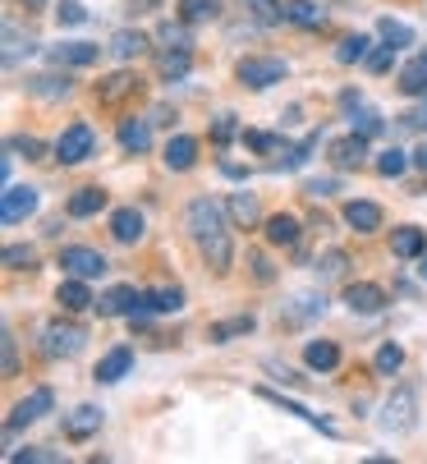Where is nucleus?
Wrapping results in <instances>:
<instances>
[{"label": "nucleus", "instance_id": "obj_1", "mask_svg": "<svg viewBox=\"0 0 427 464\" xmlns=\"http://www.w3.org/2000/svg\"><path fill=\"white\" fill-rule=\"evenodd\" d=\"M184 230L193 239V248L202 253V262L217 276H226L235 267V235H230V221L221 217V208L211 198H193L184 208Z\"/></svg>", "mask_w": 427, "mask_h": 464}, {"label": "nucleus", "instance_id": "obj_2", "mask_svg": "<svg viewBox=\"0 0 427 464\" xmlns=\"http://www.w3.org/2000/svg\"><path fill=\"white\" fill-rule=\"evenodd\" d=\"M382 432H391V437H404V432H413L418 428V391L413 386H395L391 391V401L382 405Z\"/></svg>", "mask_w": 427, "mask_h": 464}, {"label": "nucleus", "instance_id": "obj_3", "mask_svg": "<svg viewBox=\"0 0 427 464\" xmlns=\"http://www.w3.org/2000/svg\"><path fill=\"white\" fill-rule=\"evenodd\" d=\"M285 74V60H276V55H244L239 64H235V79L244 83V88H253V92H262V88H276Z\"/></svg>", "mask_w": 427, "mask_h": 464}, {"label": "nucleus", "instance_id": "obj_4", "mask_svg": "<svg viewBox=\"0 0 427 464\" xmlns=\"http://www.w3.org/2000/svg\"><path fill=\"white\" fill-rule=\"evenodd\" d=\"M83 341H88V331L79 322H51L42 331V354L46 359H69V354L83 350Z\"/></svg>", "mask_w": 427, "mask_h": 464}, {"label": "nucleus", "instance_id": "obj_5", "mask_svg": "<svg viewBox=\"0 0 427 464\" xmlns=\"http://www.w3.org/2000/svg\"><path fill=\"white\" fill-rule=\"evenodd\" d=\"M92 148H97V134H92V124H69L64 134H60V143H55V157L64 161V166H79V161H88L92 157Z\"/></svg>", "mask_w": 427, "mask_h": 464}, {"label": "nucleus", "instance_id": "obj_6", "mask_svg": "<svg viewBox=\"0 0 427 464\" xmlns=\"http://www.w3.org/2000/svg\"><path fill=\"white\" fill-rule=\"evenodd\" d=\"M37 188L33 184H5V193H0V221L5 226H19V221H28L33 212H37Z\"/></svg>", "mask_w": 427, "mask_h": 464}, {"label": "nucleus", "instance_id": "obj_7", "mask_svg": "<svg viewBox=\"0 0 427 464\" xmlns=\"http://www.w3.org/2000/svg\"><path fill=\"white\" fill-rule=\"evenodd\" d=\"M51 405H55V395H51V386H37L28 401H19L15 410H10V419H5V432L15 437L19 428H28V423H37L42 414H51Z\"/></svg>", "mask_w": 427, "mask_h": 464}, {"label": "nucleus", "instance_id": "obj_8", "mask_svg": "<svg viewBox=\"0 0 427 464\" xmlns=\"http://www.w3.org/2000/svg\"><path fill=\"white\" fill-rule=\"evenodd\" d=\"M60 267H64L69 276L97 281V276L106 272V257H102L97 248H83V244H74V248H64V253H60Z\"/></svg>", "mask_w": 427, "mask_h": 464}, {"label": "nucleus", "instance_id": "obj_9", "mask_svg": "<svg viewBox=\"0 0 427 464\" xmlns=\"http://www.w3.org/2000/svg\"><path fill=\"white\" fill-rule=\"evenodd\" d=\"M138 92H142V79L129 74V70H120V74H111V79L97 83V102L102 106H120L124 97H138Z\"/></svg>", "mask_w": 427, "mask_h": 464}, {"label": "nucleus", "instance_id": "obj_10", "mask_svg": "<svg viewBox=\"0 0 427 464\" xmlns=\"http://www.w3.org/2000/svg\"><path fill=\"white\" fill-rule=\"evenodd\" d=\"M97 55H102V46H92V42H60V46H51V51H46V60H51V64H69V70L97 64Z\"/></svg>", "mask_w": 427, "mask_h": 464}, {"label": "nucleus", "instance_id": "obj_11", "mask_svg": "<svg viewBox=\"0 0 427 464\" xmlns=\"http://www.w3.org/2000/svg\"><path fill=\"white\" fill-rule=\"evenodd\" d=\"M345 304H349V313L373 317V313L386 308V290H382V285H368V281H354V285L345 290Z\"/></svg>", "mask_w": 427, "mask_h": 464}, {"label": "nucleus", "instance_id": "obj_12", "mask_svg": "<svg viewBox=\"0 0 427 464\" xmlns=\"http://www.w3.org/2000/svg\"><path fill=\"white\" fill-rule=\"evenodd\" d=\"M364 157H368V134H359V129H354L349 139L331 143V161H335L340 170H359V166H364Z\"/></svg>", "mask_w": 427, "mask_h": 464}, {"label": "nucleus", "instance_id": "obj_13", "mask_svg": "<svg viewBox=\"0 0 427 464\" xmlns=\"http://www.w3.org/2000/svg\"><path fill=\"white\" fill-rule=\"evenodd\" d=\"M97 428H102V410H97V405H79L74 414L64 419V437H69V441H88Z\"/></svg>", "mask_w": 427, "mask_h": 464}, {"label": "nucleus", "instance_id": "obj_14", "mask_svg": "<svg viewBox=\"0 0 427 464\" xmlns=\"http://www.w3.org/2000/svg\"><path fill=\"white\" fill-rule=\"evenodd\" d=\"M142 304V295L133 290V285H115V290H106L102 299H97V308L106 313V317H124V313H133Z\"/></svg>", "mask_w": 427, "mask_h": 464}, {"label": "nucleus", "instance_id": "obj_15", "mask_svg": "<svg viewBox=\"0 0 427 464\" xmlns=\"http://www.w3.org/2000/svg\"><path fill=\"white\" fill-rule=\"evenodd\" d=\"M55 304H60V308H69V313L92 308V290H88V281H83V276H69V281L55 290Z\"/></svg>", "mask_w": 427, "mask_h": 464}, {"label": "nucleus", "instance_id": "obj_16", "mask_svg": "<svg viewBox=\"0 0 427 464\" xmlns=\"http://www.w3.org/2000/svg\"><path fill=\"white\" fill-rule=\"evenodd\" d=\"M170 170H193V161H198V139H189V134H175L170 143H166V157H161Z\"/></svg>", "mask_w": 427, "mask_h": 464}, {"label": "nucleus", "instance_id": "obj_17", "mask_svg": "<svg viewBox=\"0 0 427 464\" xmlns=\"http://www.w3.org/2000/svg\"><path fill=\"white\" fill-rule=\"evenodd\" d=\"M257 395H262V401H271V405H280L285 414H295V419H304L308 428H322V432H335V428H331V423H326L322 414H313V410H304L299 401H285V395H280V391H267V386H262Z\"/></svg>", "mask_w": 427, "mask_h": 464}, {"label": "nucleus", "instance_id": "obj_18", "mask_svg": "<svg viewBox=\"0 0 427 464\" xmlns=\"http://www.w3.org/2000/svg\"><path fill=\"white\" fill-rule=\"evenodd\" d=\"M317 143H322V129H313V134L304 139V143H295V148H280V157H276V170H299L313 152H317Z\"/></svg>", "mask_w": 427, "mask_h": 464}, {"label": "nucleus", "instance_id": "obj_19", "mask_svg": "<svg viewBox=\"0 0 427 464\" xmlns=\"http://www.w3.org/2000/svg\"><path fill=\"white\" fill-rule=\"evenodd\" d=\"M304 363H308L313 372H335V368H340V350H335L331 341H308V345H304Z\"/></svg>", "mask_w": 427, "mask_h": 464}, {"label": "nucleus", "instance_id": "obj_20", "mask_svg": "<svg viewBox=\"0 0 427 464\" xmlns=\"http://www.w3.org/2000/svg\"><path fill=\"white\" fill-rule=\"evenodd\" d=\"M400 92H404V97H422V92H427V51L413 55L404 70H400Z\"/></svg>", "mask_w": 427, "mask_h": 464}, {"label": "nucleus", "instance_id": "obj_21", "mask_svg": "<svg viewBox=\"0 0 427 464\" xmlns=\"http://www.w3.org/2000/svg\"><path fill=\"white\" fill-rule=\"evenodd\" d=\"M120 148L124 152H148L152 148V124L148 120H124L120 124Z\"/></svg>", "mask_w": 427, "mask_h": 464}, {"label": "nucleus", "instance_id": "obj_22", "mask_svg": "<svg viewBox=\"0 0 427 464\" xmlns=\"http://www.w3.org/2000/svg\"><path fill=\"white\" fill-rule=\"evenodd\" d=\"M111 235H115L120 244H138V239H142V212L120 208V212L111 217Z\"/></svg>", "mask_w": 427, "mask_h": 464}, {"label": "nucleus", "instance_id": "obj_23", "mask_svg": "<svg viewBox=\"0 0 427 464\" xmlns=\"http://www.w3.org/2000/svg\"><path fill=\"white\" fill-rule=\"evenodd\" d=\"M129 368H133V350H129V345H115V350L97 363V382H120Z\"/></svg>", "mask_w": 427, "mask_h": 464}, {"label": "nucleus", "instance_id": "obj_24", "mask_svg": "<svg viewBox=\"0 0 427 464\" xmlns=\"http://www.w3.org/2000/svg\"><path fill=\"white\" fill-rule=\"evenodd\" d=\"M285 19L299 24V28H326V10L313 5V0H290V5H285Z\"/></svg>", "mask_w": 427, "mask_h": 464}, {"label": "nucleus", "instance_id": "obj_25", "mask_svg": "<svg viewBox=\"0 0 427 464\" xmlns=\"http://www.w3.org/2000/svg\"><path fill=\"white\" fill-rule=\"evenodd\" d=\"M267 244H276V248H290V244H299V221H295L290 212L271 217V221H267Z\"/></svg>", "mask_w": 427, "mask_h": 464}, {"label": "nucleus", "instance_id": "obj_26", "mask_svg": "<svg viewBox=\"0 0 427 464\" xmlns=\"http://www.w3.org/2000/svg\"><path fill=\"white\" fill-rule=\"evenodd\" d=\"M345 221H349L354 230L373 235V230H382V208H377V203H349V208H345Z\"/></svg>", "mask_w": 427, "mask_h": 464}, {"label": "nucleus", "instance_id": "obj_27", "mask_svg": "<svg viewBox=\"0 0 427 464\" xmlns=\"http://www.w3.org/2000/svg\"><path fill=\"white\" fill-rule=\"evenodd\" d=\"M28 92H33V97H42V102H64L74 88H69V79H64V74H60V79H55V74H42V79H28Z\"/></svg>", "mask_w": 427, "mask_h": 464}, {"label": "nucleus", "instance_id": "obj_28", "mask_svg": "<svg viewBox=\"0 0 427 464\" xmlns=\"http://www.w3.org/2000/svg\"><path fill=\"white\" fill-rule=\"evenodd\" d=\"M106 208V188H79L69 198V217H97Z\"/></svg>", "mask_w": 427, "mask_h": 464}, {"label": "nucleus", "instance_id": "obj_29", "mask_svg": "<svg viewBox=\"0 0 427 464\" xmlns=\"http://www.w3.org/2000/svg\"><path fill=\"white\" fill-rule=\"evenodd\" d=\"M230 217H235V226L253 230V226L262 221V212H257V198H253V193H230Z\"/></svg>", "mask_w": 427, "mask_h": 464}, {"label": "nucleus", "instance_id": "obj_30", "mask_svg": "<svg viewBox=\"0 0 427 464\" xmlns=\"http://www.w3.org/2000/svg\"><path fill=\"white\" fill-rule=\"evenodd\" d=\"M422 244H427V235L413 230V226H400V230L391 235V253H395V257H418Z\"/></svg>", "mask_w": 427, "mask_h": 464}, {"label": "nucleus", "instance_id": "obj_31", "mask_svg": "<svg viewBox=\"0 0 427 464\" xmlns=\"http://www.w3.org/2000/svg\"><path fill=\"white\" fill-rule=\"evenodd\" d=\"M221 14V0H180V19L184 24H207Z\"/></svg>", "mask_w": 427, "mask_h": 464}, {"label": "nucleus", "instance_id": "obj_32", "mask_svg": "<svg viewBox=\"0 0 427 464\" xmlns=\"http://www.w3.org/2000/svg\"><path fill=\"white\" fill-rule=\"evenodd\" d=\"M248 331H253V317L239 313V317H230V322L211 326V345H226V341H235V336H248Z\"/></svg>", "mask_w": 427, "mask_h": 464}, {"label": "nucleus", "instance_id": "obj_33", "mask_svg": "<svg viewBox=\"0 0 427 464\" xmlns=\"http://www.w3.org/2000/svg\"><path fill=\"white\" fill-rule=\"evenodd\" d=\"M148 308H152V313H180V308H184V290H180V285H161V290L148 295Z\"/></svg>", "mask_w": 427, "mask_h": 464}, {"label": "nucleus", "instance_id": "obj_34", "mask_svg": "<svg viewBox=\"0 0 427 464\" xmlns=\"http://www.w3.org/2000/svg\"><path fill=\"white\" fill-rule=\"evenodd\" d=\"M111 51H115L120 60H133V55H142V51H148V37L124 28V33H115V37H111Z\"/></svg>", "mask_w": 427, "mask_h": 464}, {"label": "nucleus", "instance_id": "obj_35", "mask_svg": "<svg viewBox=\"0 0 427 464\" xmlns=\"http://www.w3.org/2000/svg\"><path fill=\"white\" fill-rule=\"evenodd\" d=\"M189 64H193L189 51H175V46L161 51V74H166V79H184V74H189Z\"/></svg>", "mask_w": 427, "mask_h": 464}, {"label": "nucleus", "instance_id": "obj_36", "mask_svg": "<svg viewBox=\"0 0 427 464\" xmlns=\"http://www.w3.org/2000/svg\"><path fill=\"white\" fill-rule=\"evenodd\" d=\"M0 377H19V341H15V331H5V336H0Z\"/></svg>", "mask_w": 427, "mask_h": 464}, {"label": "nucleus", "instance_id": "obj_37", "mask_svg": "<svg viewBox=\"0 0 427 464\" xmlns=\"http://www.w3.org/2000/svg\"><path fill=\"white\" fill-rule=\"evenodd\" d=\"M364 55H368V37H364V33L345 37V42H340V51H335V60H340V64H359Z\"/></svg>", "mask_w": 427, "mask_h": 464}, {"label": "nucleus", "instance_id": "obj_38", "mask_svg": "<svg viewBox=\"0 0 427 464\" xmlns=\"http://www.w3.org/2000/svg\"><path fill=\"white\" fill-rule=\"evenodd\" d=\"M33 51V37H19L15 24H5V64H19V55Z\"/></svg>", "mask_w": 427, "mask_h": 464}, {"label": "nucleus", "instance_id": "obj_39", "mask_svg": "<svg viewBox=\"0 0 427 464\" xmlns=\"http://www.w3.org/2000/svg\"><path fill=\"white\" fill-rule=\"evenodd\" d=\"M248 10H253V19L267 24V28L285 19V5H280V0H248Z\"/></svg>", "mask_w": 427, "mask_h": 464}, {"label": "nucleus", "instance_id": "obj_40", "mask_svg": "<svg viewBox=\"0 0 427 464\" xmlns=\"http://www.w3.org/2000/svg\"><path fill=\"white\" fill-rule=\"evenodd\" d=\"M404 166H409V157H404L400 148H386V152L377 157V170H382L386 179H400V175H404Z\"/></svg>", "mask_w": 427, "mask_h": 464}, {"label": "nucleus", "instance_id": "obj_41", "mask_svg": "<svg viewBox=\"0 0 427 464\" xmlns=\"http://www.w3.org/2000/svg\"><path fill=\"white\" fill-rule=\"evenodd\" d=\"M400 363H404V350H400V345H382V350H377V372H382V377H391Z\"/></svg>", "mask_w": 427, "mask_h": 464}, {"label": "nucleus", "instance_id": "obj_42", "mask_svg": "<svg viewBox=\"0 0 427 464\" xmlns=\"http://www.w3.org/2000/svg\"><path fill=\"white\" fill-rule=\"evenodd\" d=\"M340 272H345V253H340V248L322 253V262H317V276H322V281H331V276H340Z\"/></svg>", "mask_w": 427, "mask_h": 464}, {"label": "nucleus", "instance_id": "obj_43", "mask_svg": "<svg viewBox=\"0 0 427 464\" xmlns=\"http://www.w3.org/2000/svg\"><path fill=\"white\" fill-rule=\"evenodd\" d=\"M55 19L74 28V24H83V19H88V10L79 5V0H60V5H55Z\"/></svg>", "mask_w": 427, "mask_h": 464}, {"label": "nucleus", "instance_id": "obj_44", "mask_svg": "<svg viewBox=\"0 0 427 464\" xmlns=\"http://www.w3.org/2000/svg\"><path fill=\"white\" fill-rule=\"evenodd\" d=\"M395 51H400V46H391V42H386V46H377V51L368 55V70H373V74H386L391 64H395Z\"/></svg>", "mask_w": 427, "mask_h": 464}, {"label": "nucleus", "instance_id": "obj_45", "mask_svg": "<svg viewBox=\"0 0 427 464\" xmlns=\"http://www.w3.org/2000/svg\"><path fill=\"white\" fill-rule=\"evenodd\" d=\"M166 46H175V51H189V28L184 24H161V33H157Z\"/></svg>", "mask_w": 427, "mask_h": 464}, {"label": "nucleus", "instance_id": "obj_46", "mask_svg": "<svg viewBox=\"0 0 427 464\" xmlns=\"http://www.w3.org/2000/svg\"><path fill=\"white\" fill-rule=\"evenodd\" d=\"M382 37H386L391 46H409V42H413V33H409L404 24H395V19H382Z\"/></svg>", "mask_w": 427, "mask_h": 464}, {"label": "nucleus", "instance_id": "obj_47", "mask_svg": "<svg viewBox=\"0 0 427 464\" xmlns=\"http://www.w3.org/2000/svg\"><path fill=\"white\" fill-rule=\"evenodd\" d=\"M28 262H33V248H19V244L5 248V267H10V272H24Z\"/></svg>", "mask_w": 427, "mask_h": 464}, {"label": "nucleus", "instance_id": "obj_48", "mask_svg": "<svg viewBox=\"0 0 427 464\" xmlns=\"http://www.w3.org/2000/svg\"><path fill=\"white\" fill-rule=\"evenodd\" d=\"M354 129H359V134H377V129H382V115H373V111H359V115H354Z\"/></svg>", "mask_w": 427, "mask_h": 464}, {"label": "nucleus", "instance_id": "obj_49", "mask_svg": "<svg viewBox=\"0 0 427 464\" xmlns=\"http://www.w3.org/2000/svg\"><path fill=\"white\" fill-rule=\"evenodd\" d=\"M10 152H24L28 161H42V152H46V148H42L37 139H15V143H10Z\"/></svg>", "mask_w": 427, "mask_h": 464}, {"label": "nucleus", "instance_id": "obj_50", "mask_svg": "<svg viewBox=\"0 0 427 464\" xmlns=\"http://www.w3.org/2000/svg\"><path fill=\"white\" fill-rule=\"evenodd\" d=\"M211 139H217V143H230V139H235V115H221L217 129H211Z\"/></svg>", "mask_w": 427, "mask_h": 464}, {"label": "nucleus", "instance_id": "obj_51", "mask_svg": "<svg viewBox=\"0 0 427 464\" xmlns=\"http://www.w3.org/2000/svg\"><path fill=\"white\" fill-rule=\"evenodd\" d=\"M10 459H55V450H42V446H28V450H10Z\"/></svg>", "mask_w": 427, "mask_h": 464}, {"label": "nucleus", "instance_id": "obj_52", "mask_svg": "<svg viewBox=\"0 0 427 464\" xmlns=\"http://www.w3.org/2000/svg\"><path fill=\"white\" fill-rule=\"evenodd\" d=\"M248 148L253 152H271L276 148V134H248Z\"/></svg>", "mask_w": 427, "mask_h": 464}, {"label": "nucleus", "instance_id": "obj_53", "mask_svg": "<svg viewBox=\"0 0 427 464\" xmlns=\"http://www.w3.org/2000/svg\"><path fill=\"white\" fill-rule=\"evenodd\" d=\"M400 124H404V129H427V106H422V111H409Z\"/></svg>", "mask_w": 427, "mask_h": 464}, {"label": "nucleus", "instance_id": "obj_54", "mask_svg": "<svg viewBox=\"0 0 427 464\" xmlns=\"http://www.w3.org/2000/svg\"><path fill=\"white\" fill-rule=\"evenodd\" d=\"M161 0H129V14H152Z\"/></svg>", "mask_w": 427, "mask_h": 464}, {"label": "nucleus", "instance_id": "obj_55", "mask_svg": "<svg viewBox=\"0 0 427 464\" xmlns=\"http://www.w3.org/2000/svg\"><path fill=\"white\" fill-rule=\"evenodd\" d=\"M304 193H308V198H322V193H331V179H313Z\"/></svg>", "mask_w": 427, "mask_h": 464}, {"label": "nucleus", "instance_id": "obj_56", "mask_svg": "<svg viewBox=\"0 0 427 464\" xmlns=\"http://www.w3.org/2000/svg\"><path fill=\"white\" fill-rule=\"evenodd\" d=\"M253 276H257V281H271V267H267V257H253Z\"/></svg>", "mask_w": 427, "mask_h": 464}, {"label": "nucleus", "instance_id": "obj_57", "mask_svg": "<svg viewBox=\"0 0 427 464\" xmlns=\"http://www.w3.org/2000/svg\"><path fill=\"white\" fill-rule=\"evenodd\" d=\"M413 166H418V170H422V175H427V143H422V148H418V152H413Z\"/></svg>", "mask_w": 427, "mask_h": 464}, {"label": "nucleus", "instance_id": "obj_58", "mask_svg": "<svg viewBox=\"0 0 427 464\" xmlns=\"http://www.w3.org/2000/svg\"><path fill=\"white\" fill-rule=\"evenodd\" d=\"M418 276H422V281H427V257H422V267H418Z\"/></svg>", "mask_w": 427, "mask_h": 464}, {"label": "nucleus", "instance_id": "obj_59", "mask_svg": "<svg viewBox=\"0 0 427 464\" xmlns=\"http://www.w3.org/2000/svg\"><path fill=\"white\" fill-rule=\"evenodd\" d=\"M28 5H46V0H28Z\"/></svg>", "mask_w": 427, "mask_h": 464}]
</instances>
